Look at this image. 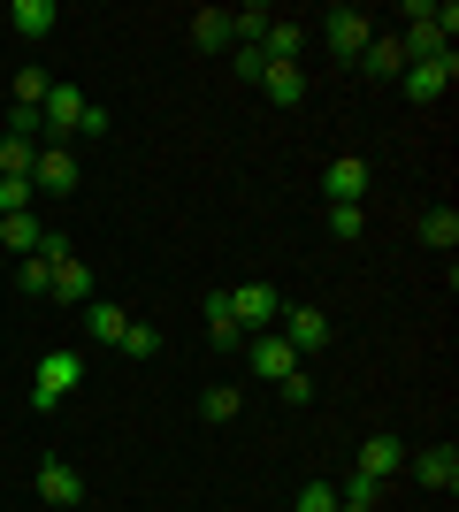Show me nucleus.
<instances>
[{"label": "nucleus", "instance_id": "7", "mask_svg": "<svg viewBox=\"0 0 459 512\" xmlns=\"http://www.w3.org/2000/svg\"><path fill=\"white\" fill-rule=\"evenodd\" d=\"M452 85H459V54H437V62H406V77H398V92H406V100H444Z\"/></svg>", "mask_w": 459, "mask_h": 512}, {"label": "nucleus", "instance_id": "8", "mask_svg": "<svg viewBox=\"0 0 459 512\" xmlns=\"http://www.w3.org/2000/svg\"><path fill=\"white\" fill-rule=\"evenodd\" d=\"M322 199L329 207H360V199H368V161H360V153H337L322 169Z\"/></svg>", "mask_w": 459, "mask_h": 512}, {"label": "nucleus", "instance_id": "6", "mask_svg": "<svg viewBox=\"0 0 459 512\" xmlns=\"http://www.w3.org/2000/svg\"><path fill=\"white\" fill-rule=\"evenodd\" d=\"M31 192H39V199H69V192H77V153H69V146H39V161H31Z\"/></svg>", "mask_w": 459, "mask_h": 512}, {"label": "nucleus", "instance_id": "18", "mask_svg": "<svg viewBox=\"0 0 459 512\" xmlns=\"http://www.w3.org/2000/svg\"><path fill=\"white\" fill-rule=\"evenodd\" d=\"M123 329H131V314H123V306H108V299H85V337H100V344H123Z\"/></svg>", "mask_w": 459, "mask_h": 512}, {"label": "nucleus", "instance_id": "32", "mask_svg": "<svg viewBox=\"0 0 459 512\" xmlns=\"http://www.w3.org/2000/svg\"><path fill=\"white\" fill-rule=\"evenodd\" d=\"M276 390H284L291 406H306V398H314V375H306V367H291V375H284V383H276Z\"/></svg>", "mask_w": 459, "mask_h": 512}, {"label": "nucleus", "instance_id": "30", "mask_svg": "<svg viewBox=\"0 0 459 512\" xmlns=\"http://www.w3.org/2000/svg\"><path fill=\"white\" fill-rule=\"evenodd\" d=\"M360 230H368V214H360V207H329V237H337V245H352Z\"/></svg>", "mask_w": 459, "mask_h": 512}, {"label": "nucleus", "instance_id": "11", "mask_svg": "<svg viewBox=\"0 0 459 512\" xmlns=\"http://www.w3.org/2000/svg\"><path fill=\"white\" fill-rule=\"evenodd\" d=\"M360 69H368L375 85H398V77H406V46H398V31H375V39L360 46Z\"/></svg>", "mask_w": 459, "mask_h": 512}, {"label": "nucleus", "instance_id": "12", "mask_svg": "<svg viewBox=\"0 0 459 512\" xmlns=\"http://www.w3.org/2000/svg\"><path fill=\"white\" fill-rule=\"evenodd\" d=\"M406 467H414V482H421V490H444V497L459 490V451H452V444H437V451H414Z\"/></svg>", "mask_w": 459, "mask_h": 512}, {"label": "nucleus", "instance_id": "5", "mask_svg": "<svg viewBox=\"0 0 459 512\" xmlns=\"http://www.w3.org/2000/svg\"><path fill=\"white\" fill-rule=\"evenodd\" d=\"M222 299H230V314H238V329H253V337L284 321V299H276L268 283H238V291H222Z\"/></svg>", "mask_w": 459, "mask_h": 512}, {"label": "nucleus", "instance_id": "31", "mask_svg": "<svg viewBox=\"0 0 459 512\" xmlns=\"http://www.w3.org/2000/svg\"><path fill=\"white\" fill-rule=\"evenodd\" d=\"M31 161H39V146H23V138L0 146V176H31Z\"/></svg>", "mask_w": 459, "mask_h": 512}, {"label": "nucleus", "instance_id": "23", "mask_svg": "<svg viewBox=\"0 0 459 512\" xmlns=\"http://www.w3.org/2000/svg\"><path fill=\"white\" fill-rule=\"evenodd\" d=\"M421 245L452 253V245H459V214H452V207H429V214H421Z\"/></svg>", "mask_w": 459, "mask_h": 512}, {"label": "nucleus", "instance_id": "21", "mask_svg": "<svg viewBox=\"0 0 459 512\" xmlns=\"http://www.w3.org/2000/svg\"><path fill=\"white\" fill-rule=\"evenodd\" d=\"M299 46H306V31H299V23H268L261 62H299Z\"/></svg>", "mask_w": 459, "mask_h": 512}, {"label": "nucleus", "instance_id": "9", "mask_svg": "<svg viewBox=\"0 0 459 512\" xmlns=\"http://www.w3.org/2000/svg\"><path fill=\"white\" fill-rule=\"evenodd\" d=\"M245 360H253V375H261V383H284L291 367H306L299 352H291V344L276 337V329H261V337H245Z\"/></svg>", "mask_w": 459, "mask_h": 512}, {"label": "nucleus", "instance_id": "24", "mask_svg": "<svg viewBox=\"0 0 459 512\" xmlns=\"http://www.w3.org/2000/svg\"><path fill=\"white\" fill-rule=\"evenodd\" d=\"M207 337H215V344H245V329H238V314H230L222 291H207Z\"/></svg>", "mask_w": 459, "mask_h": 512}, {"label": "nucleus", "instance_id": "22", "mask_svg": "<svg viewBox=\"0 0 459 512\" xmlns=\"http://www.w3.org/2000/svg\"><path fill=\"white\" fill-rule=\"evenodd\" d=\"M16 291H23V299H46V291H54V260L23 253V260H16Z\"/></svg>", "mask_w": 459, "mask_h": 512}, {"label": "nucleus", "instance_id": "25", "mask_svg": "<svg viewBox=\"0 0 459 512\" xmlns=\"http://www.w3.org/2000/svg\"><path fill=\"white\" fill-rule=\"evenodd\" d=\"M199 421H207V428H230V421H238V390L215 383L207 398H199Z\"/></svg>", "mask_w": 459, "mask_h": 512}, {"label": "nucleus", "instance_id": "28", "mask_svg": "<svg viewBox=\"0 0 459 512\" xmlns=\"http://www.w3.org/2000/svg\"><path fill=\"white\" fill-rule=\"evenodd\" d=\"M46 92H54L46 69H16V107H46Z\"/></svg>", "mask_w": 459, "mask_h": 512}, {"label": "nucleus", "instance_id": "29", "mask_svg": "<svg viewBox=\"0 0 459 512\" xmlns=\"http://www.w3.org/2000/svg\"><path fill=\"white\" fill-rule=\"evenodd\" d=\"M31 176H0V214H31Z\"/></svg>", "mask_w": 459, "mask_h": 512}, {"label": "nucleus", "instance_id": "10", "mask_svg": "<svg viewBox=\"0 0 459 512\" xmlns=\"http://www.w3.org/2000/svg\"><path fill=\"white\" fill-rule=\"evenodd\" d=\"M276 329H284V344L299 352V360L329 344V314H322V306H284V321H276Z\"/></svg>", "mask_w": 459, "mask_h": 512}, {"label": "nucleus", "instance_id": "2", "mask_svg": "<svg viewBox=\"0 0 459 512\" xmlns=\"http://www.w3.org/2000/svg\"><path fill=\"white\" fill-rule=\"evenodd\" d=\"M452 31H459V8H452V0H444V8L406 0V31H398V46H406V62H437V54H452Z\"/></svg>", "mask_w": 459, "mask_h": 512}, {"label": "nucleus", "instance_id": "14", "mask_svg": "<svg viewBox=\"0 0 459 512\" xmlns=\"http://www.w3.org/2000/svg\"><path fill=\"white\" fill-rule=\"evenodd\" d=\"M261 92H268L276 107H299V100H306V69H299V62H261Z\"/></svg>", "mask_w": 459, "mask_h": 512}, {"label": "nucleus", "instance_id": "33", "mask_svg": "<svg viewBox=\"0 0 459 512\" xmlns=\"http://www.w3.org/2000/svg\"><path fill=\"white\" fill-rule=\"evenodd\" d=\"M337 512H375V505H337Z\"/></svg>", "mask_w": 459, "mask_h": 512}, {"label": "nucleus", "instance_id": "16", "mask_svg": "<svg viewBox=\"0 0 459 512\" xmlns=\"http://www.w3.org/2000/svg\"><path fill=\"white\" fill-rule=\"evenodd\" d=\"M46 299H62V306H85V299H92V268H85L77 253H69L62 268H54V291H46Z\"/></svg>", "mask_w": 459, "mask_h": 512}, {"label": "nucleus", "instance_id": "20", "mask_svg": "<svg viewBox=\"0 0 459 512\" xmlns=\"http://www.w3.org/2000/svg\"><path fill=\"white\" fill-rule=\"evenodd\" d=\"M0 245H8V253H39V214H0Z\"/></svg>", "mask_w": 459, "mask_h": 512}, {"label": "nucleus", "instance_id": "26", "mask_svg": "<svg viewBox=\"0 0 459 512\" xmlns=\"http://www.w3.org/2000/svg\"><path fill=\"white\" fill-rule=\"evenodd\" d=\"M115 352H123V360H153V352H161V329H146V321H131Z\"/></svg>", "mask_w": 459, "mask_h": 512}, {"label": "nucleus", "instance_id": "13", "mask_svg": "<svg viewBox=\"0 0 459 512\" xmlns=\"http://www.w3.org/2000/svg\"><path fill=\"white\" fill-rule=\"evenodd\" d=\"M39 497L46 505H85V474L69 459H39Z\"/></svg>", "mask_w": 459, "mask_h": 512}, {"label": "nucleus", "instance_id": "15", "mask_svg": "<svg viewBox=\"0 0 459 512\" xmlns=\"http://www.w3.org/2000/svg\"><path fill=\"white\" fill-rule=\"evenodd\" d=\"M398 467H406V444H398V436H368V444H360V474H368V482H391Z\"/></svg>", "mask_w": 459, "mask_h": 512}, {"label": "nucleus", "instance_id": "3", "mask_svg": "<svg viewBox=\"0 0 459 512\" xmlns=\"http://www.w3.org/2000/svg\"><path fill=\"white\" fill-rule=\"evenodd\" d=\"M77 383H85V360H77V352H39V367H31V406L54 413Z\"/></svg>", "mask_w": 459, "mask_h": 512}, {"label": "nucleus", "instance_id": "4", "mask_svg": "<svg viewBox=\"0 0 459 512\" xmlns=\"http://www.w3.org/2000/svg\"><path fill=\"white\" fill-rule=\"evenodd\" d=\"M322 39H329V54L360 62V46L375 39V16H368V8H329V16H322Z\"/></svg>", "mask_w": 459, "mask_h": 512}, {"label": "nucleus", "instance_id": "17", "mask_svg": "<svg viewBox=\"0 0 459 512\" xmlns=\"http://www.w3.org/2000/svg\"><path fill=\"white\" fill-rule=\"evenodd\" d=\"M192 46L199 54H222L230 46V8H192Z\"/></svg>", "mask_w": 459, "mask_h": 512}, {"label": "nucleus", "instance_id": "19", "mask_svg": "<svg viewBox=\"0 0 459 512\" xmlns=\"http://www.w3.org/2000/svg\"><path fill=\"white\" fill-rule=\"evenodd\" d=\"M8 23H16L23 39H46V31L62 23V8H54V0H16V8H8Z\"/></svg>", "mask_w": 459, "mask_h": 512}, {"label": "nucleus", "instance_id": "1", "mask_svg": "<svg viewBox=\"0 0 459 512\" xmlns=\"http://www.w3.org/2000/svg\"><path fill=\"white\" fill-rule=\"evenodd\" d=\"M39 123H46L39 146H62V138H108V107H92L77 85H54L46 107H39Z\"/></svg>", "mask_w": 459, "mask_h": 512}, {"label": "nucleus", "instance_id": "27", "mask_svg": "<svg viewBox=\"0 0 459 512\" xmlns=\"http://www.w3.org/2000/svg\"><path fill=\"white\" fill-rule=\"evenodd\" d=\"M291 512H337V482H322V474H314V482L291 497Z\"/></svg>", "mask_w": 459, "mask_h": 512}]
</instances>
